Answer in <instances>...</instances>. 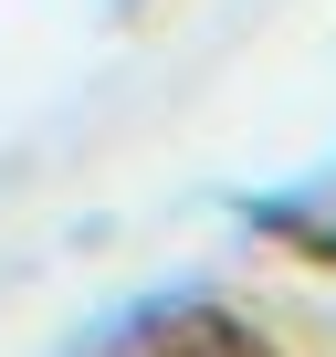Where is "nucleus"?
I'll return each instance as SVG.
<instances>
[{"mask_svg":"<svg viewBox=\"0 0 336 357\" xmlns=\"http://www.w3.org/2000/svg\"><path fill=\"white\" fill-rule=\"evenodd\" d=\"M74 357H284V336L263 315H242L231 294H200V284H168V294H137L116 305Z\"/></svg>","mask_w":336,"mask_h":357,"instance_id":"obj_1","label":"nucleus"},{"mask_svg":"<svg viewBox=\"0 0 336 357\" xmlns=\"http://www.w3.org/2000/svg\"><path fill=\"white\" fill-rule=\"evenodd\" d=\"M242 221H252V231H273V242H294L315 273H336V211H326V200H252Z\"/></svg>","mask_w":336,"mask_h":357,"instance_id":"obj_2","label":"nucleus"},{"mask_svg":"<svg viewBox=\"0 0 336 357\" xmlns=\"http://www.w3.org/2000/svg\"><path fill=\"white\" fill-rule=\"evenodd\" d=\"M326 178H336V168H326Z\"/></svg>","mask_w":336,"mask_h":357,"instance_id":"obj_3","label":"nucleus"}]
</instances>
